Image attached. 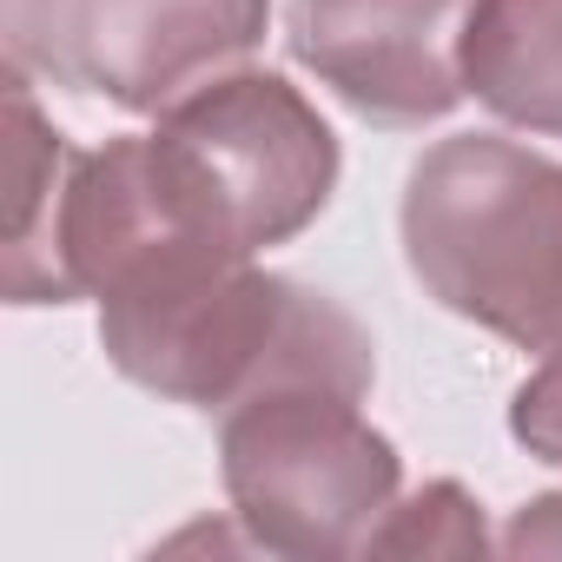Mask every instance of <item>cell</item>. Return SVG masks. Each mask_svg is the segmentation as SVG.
I'll return each instance as SVG.
<instances>
[{
	"label": "cell",
	"instance_id": "1",
	"mask_svg": "<svg viewBox=\"0 0 562 562\" xmlns=\"http://www.w3.org/2000/svg\"><path fill=\"white\" fill-rule=\"evenodd\" d=\"M106 364L166 397L225 417L232 404L285 384H331L371 397L378 345L325 292L278 278L258 258H212L100 305Z\"/></svg>",
	"mask_w": 562,
	"mask_h": 562
},
{
	"label": "cell",
	"instance_id": "2",
	"mask_svg": "<svg viewBox=\"0 0 562 562\" xmlns=\"http://www.w3.org/2000/svg\"><path fill=\"white\" fill-rule=\"evenodd\" d=\"M411 278L476 331L562 345V159L496 133L437 139L404 186Z\"/></svg>",
	"mask_w": 562,
	"mask_h": 562
},
{
	"label": "cell",
	"instance_id": "3",
	"mask_svg": "<svg viewBox=\"0 0 562 562\" xmlns=\"http://www.w3.org/2000/svg\"><path fill=\"white\" fill-rule=\"evenodd\" d=\"M218 476L251 549L331 562L364 555L404 490V457L364 417V397L285 384L218 417Z\"/></svg>",
	"mask_w": 562,
	"mask_h": 562
},
{
	"label": "cell",
	"instance_id": "4",
	"mask_svg": "<svg viewBox=\"0 0 562 562\" xmlns=\"http://www.w3.org/2000/svg\"><path fill=\"white\" fill-rule=\"evenodd\" d=\"M166 166L205 212V225L258 258L299 238L338 192V133L285 74H218L153 126Z\"/></svg>",
	"mask_w": 562,
	"mask_h": 562
},
{
	"label": "cell",
	"instance_id": "5",
	"mask_svg": "<svg viewBox=\"0 0 562 562\" xmlns=\"http://www.w3.org/2000/svg\"><path fill=\"white\" fill-rule=\"evenodd\" d=\"M265 27L271 0H8V67L159 120L238 74Z\"/></svg>",
	"mask_w": 562,
	"mask_h": 562
},
{
	"label": "cell",
	"instance_id": "6",
	"mask_svg": "<svg viewBox=\"0 0 562 562\" xmlns=\"http://www.w3.org/2000/svg\"><path fill=\"white\" fill-rule=\"evenodd\" d=\"M476 0H292V60L318 74L371 126L450 120L463 87V34Z\"/></svg>",
	"mask_w": 562,
	"mask_h": 562
},
{
	"label": "cell",
	"instance_id": "7",
	"mask_svg": "<svg viewBox=\"0 0 562 562\" xmlns=\"http://www.w3.org/2000/svg\"><path fill=\"white\" fill-rule=\"evenodd\" d=\"M463 87L503 126L562 139V0H476Z\"/></svg>",
	"mask_w": 562,
	"mask_h": 562
},
{
	"label": "cell",
	"instance_id": "8",
	"mask_svg": "<svg viewBox=\"0 0 562 562\" xmlns=\"http://www.w3.org/2000/svg\"><path fill=\"white\" fill-rule=\"evenodd\" d=\"M483 549H490L483 503L450 476H437L417 496L391 503V516L364 542V555H483Z\"/></svg>",
	"mask_w": 562,
	"mask_h": 562
},
{
	"label": "cell",
	"instance_id": "9",
	"mask_svg": "<svg viewBox=\"0 0 562 562\" xmlns=\"http://www.w3.org/2000/svg\"><path fill=\"white\" fill-rule=\"evenodd\" d=\"M509 437L536 463H562V345L516 384V397H509Z\"/></svg>",
	"mask_w": 562,
	"mask_h": 562
},
{
	"label": "cell",
	"instance_id": "10",
	"mask_svg": "<svg viewBox=\"0 0 562 562\" xmlns=\"http://www.w3.org/2000/svg\"><path fill=\"white\" fill-rule=\"evenodd\" d=\"M496 549H503V555H562V490L522 503V509L509 516V529L496 536Z\"/></svg>",
	"mask_w": 562,
	"mask_h": 562
}]
</instances>
